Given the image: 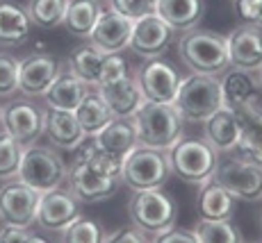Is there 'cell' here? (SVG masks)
Here are the masks:
<instances>
[{"mask_svg":"<svg viewBox=\"0 0 262 243\" xmlns=\"http://www.w3.org/2000/svg\"><path fill=\"white\" fill-rule=\"evenodd\" d=\"M178 55L189 73L219 78L221 73L230 68L226 37L219 32H212V30L194 28L185 32L178 39Z\"/></svg>","mask_w":262,"mask_h":243,"instance_id":"cell-1","label":"cell"},{"mask_svg":"<svg viewBox=\"0 0 262 243\" xmlns=\"http://www.w3.org/2000/svg\"><path fill=\"white\" fill-rule=\"evenodd\" d=\"M137 128L139 145L169 150L185 134V120L171 103H150L144 100L142 107L133 116Z\"/></svg>","mask_w":262,"mask_h":243,"instance_id":"cell-2","label":"cell"},{"mask_svg":"<svg viewBox=\"0 0 262 243\" xmlns=\"http://www.w3.org/2000/svg\"><path fill=\"white\" fill-rule=\"evenodd\" d=\"M171 175H176L185 184L201 186L212 177L219 153L201 136H183L167 150Z\"/></svg>","mask_w":262,"mask_h":243,"instance_id":"cell-3","label":"cell"},{"mask_svg":"<svg viewBox=\"0 0 262 243\" xmlns=\"http://www.w3.org/2000/svg\"><path fill=\"white\" fill-rule=\"evenodd\" d=\"M171 105L185 123H203L208 116H212L216 109L224 107L219 78L189 73L187 78H183L178 95Z\"/></svg>","mask_w":262,"mask_h":243,"instance_id":"cell-4","label":"cell"},{"mask_svg":"<svg viewBox=\"0 0 262 243\" xmlns=\"http://www.w3.org/2000/svg\"><path fill=\"white\" fill-rule=\"evenodd\" d=\"M16 177L23 184L39 191V193H46L50 189L64 186V182L69 177V164L55 148L32 143L28 148H23Z\"/></svg>","mask_w":262,"mask_h":243,"instance_id":"cell-5","label":"cell"},{"mask_svg":"<svg viewBox=\"0 0 262 243\" xmlns=\"http://www.w3.org/2000/svg\"><path fill=\"white\" fill-rule=\"evenodd\" d=\"M128 216L137 230H142L148 236H155L176 225L178 205H176L173 196L162 189L137 191L133 200L128 202Z\"/></svg>","mask_w":262,"mask_h":243,"instance_id":"cell-6","label":"cell"},{"mask_svg":"<svg viewBox=\"0 0 262 243\" xmlns=\"http://www.w3.org/2000/svg\"><path fill=\"white\" fill-rule=\"evenodd\" d=\"M171 177L167 150L158 148H146V145H137L130 155L123 159V182L128 189L137 191H150V189H162Z\"/></svg>","mask_w":262,"mask_h":243,"instance_id":"cell-7","label":"cell"},{"mask_svg":"<svg viewBox=\"0 0 262 243\" xmlns=\"http://www.w3.org/2000/svg\"><path fill=\"white\" fill-rule=\"evenodd\" d=\"M212 180H216L235 200L260 202L262 200V166L228 153L216 164Z\"/></svg>","mask_w":262,"mask_h":243,"instance_id":"cell-8","label":"cell"},{"mask_svg":"<svg viewBox=\"0 0 262 243\" xmlns=\"http://www.w3.org/2000/svg\"><path fill=\"white\" fill-rule=\"evenodd\" d=\"M135 80L139 84L144 100L150 103H173L178 95L183 75L178 73V68L169 62L167 57H148L139 64Z\"/></svg>","mask_w":262,"mask_h":243,"instance_id":"cell-9","label":"cell"},{"mask_svg":"<svg viewBox=\"0 0 262 243\" xmlns=\"http://www.w3.org/2000/svg\"><path fill=\"white\" fill-rule=\"evenodd\" d=\"M41 193L23 184L18 177L0 186V221L16 230H28L37 223V209Z\"/></svg>","mask_w":262,"mask_h":243,"instance_id":"cell-10","label":"cell"},{"mask_svg":"<svg viewBox=\"0 0 262 243\" xmlns=\"http://www.w3.org/2000/svg\"><path fill=\"white\" fill-rule=\"evenodd\" d=\"M43 111L32 100H12L0 107V128L28 148L43 134Z\"/></svg>","mask_w":262,"mask_h":243,"instance_id":"cell-11","label":"cell"},{"mask_svg":"<svg viewBox=\"0 0 262 243\" xmlns=\"http://www.w3.org/2000/svg\"><path fill=\"white\" fill-rule=\"evenodd\" d=\"M82 216V202L67 186H57L41 193L37 209V225L46 232H62Z\"/></svg>","mask_w":262,"mask_h":243,"instance_id":"cell-12","label":"cell"},{"mask_svg":"<svg viewBox=\"0 0 262 243\" xmlns=\"http://www.w3.org/2000/svg\"><path fill=\"white\" fill-rule=\"evenodd\" d=\"M67 180H69V189L78 196L80 202H87V205L112 198L119 191V186L123 184L117 177L103 175L87 161H71Z\"/></svg>","mask_w":262,"mask_h":243,"instance_id":"cell-13","label":"cell"},{"mask_svg":"<svg viewBox=\"0 0 262 243\" xmlns=\"http://www.w3.org/2000/svg\"><path fill=\"white\" fill-rule=\"evenodd\" d=\"M226 48H228L230 68L258 73L262 68V30L255 25L242 23L226 34Z\"/></svg>","mask_w":262,"mask_h":243,"instance_id":"cell-14","label":"cell"},{"mask_svg":"<svg viewBox=\"0 0 262 243\" xmlns=\"http://www.w3.org/2000/svg\"><path fill=\"white\" fill-rule=\"evenodd\" d=\"M176 32L169 28L158 14L144 16L139 21H133V34H130L128 48L142 59L160 57L167 53V48L173 43Z\"/></svg>","mask_w":262,"mask_h":243,"instance_id":"cell-15","label":"cell"},{"mask_svg":"<svg viewBox=\"0 0 262 243\" xmlns=\"http://www.w3.org/2000/svg\"><path fill=\"white\" fill-rule=\"evenodd\" d=\"M62 64L50 53H32L18 62V91L28 98H39L55 82Z\"/></svg>","mask_w":262,"mask_h":243,"instance_id":"cell-16","label":"cell"},{"mask_svg":"<svg viewBox=\"0 0 262 243\" xmlns=\"http://www.w3.org/2000/svg\"><path fill=\"white\" fill-rule=\"evenodd\" d=\"M130 34H133V21L121 16L114 9H100L98 18H96L92 32H89V43L100 48L103 53H123L130 43Z\"/></svg>","mask_w":262,"mask_h":243,"instance_id":"cell-17","label":"cell"},{"mask_svg":"<svg viewBox=\"0 0 262 243\" xmlns=\"http://www.w3.org/2000/svg\"><path fill=\"white\" fill-rule=\"evenodd\" d=\"M233 111L239 123V141L233 155L262 166V105H258L255 100V103H249Z\"/></svg>","mask_w":262,"mask_h":243,"instance_id":"cell-18","label":"cell"},{"mask_svg":"<svg viewBox=\"0 0 262 243\" xmlns=\"http://www.w3.org/2000/svg\"><path fill=\"white\" fill-rule=\"evenodd\" d=\"M94 143H96V148L103 150V153L125 159V155H130L139 145L137 128H135L133 116H128V118L114 116V118L94 136Z\"/></svg>","mask_w":262,"mask_h":243,"instance_id":"cell-19","label":"cell"},{"mask_svg":"<svg viewBox=\"0 0 262 243\" xmlns=\"http://www.w3.org/2000/svg\"><path fill=\"white\" fill-rule=\"evenodd\" d=\"M43 134L48 136V141L55 148L62 150H75L87 139L82 128L78 125V118H75L73 111L53 107L43 111Z\"/></svg>","mask_w":262,"mask_h":243,"instance_id":"cell-20","label":"cell"},{"mask_svg":"<svg viewBox=\"0 0 262 243\" xmlns=\"http://www.w3.org/2000/svg\"><path fill=\"white\" fill-rule=\"evenodd\" d=\"M89 91H92V87H87V84L69 68V64H62L55 82L50 84L48 91L43 93V100H46V105L53 109L73 111Z\"/></svg>","mask_w":262,"mask_h":243,"instance_id":"cell-21","label":"cell"},{"mask_svg":"<svg viewBox=\"0 0 262 243\" xmlns=\"http://www.w3.org/2000/svg\"><path fill=\"white\" fill-rule=\"evenodd\" d=\"M203 139L216 150V153H233L239 141V123L233 109L221 107L212 116L203 120Z\"/></svg>","mask_w":262,"mask_h":243,"instance_id":"cell-22","label":"cell"},{"mask_svg":"<svg viewBox=\"0 0 262 243\" xmlns=\"http://www.w3.org/2000/svg\"><path fill=\"white\" fill-rule=\"evenodd\" d=\"M158 14L176 34L199 28L205 16V0H158Z\"/></svg>","mask_w":262,"mask_h":243,"instance_id":"cell-23","label":"cell"},{"mask_svg":"<svg viewBox=\"0 0 262 243\" xmlns=\"http://www.w3.org/2000/svg\"><path fill=\"white\" fill-rule=\"evenodd\" d=\"M235 209H237V200L233 193L224 189L216 180L210 177L208 182H203L199 189V198H196V211L199 218L205 221H226L233 218Z\"/></svg>","mask_w":262,"mask_h":243,"instance_id":"cell-24","label":"cell"},{"mask_svg":"<svg viewBox=\"0 0 262 243\" xmlns=\"http://www.w3.org/2000/svg\"><path fill=\"white\" fill-rule=\"evenodd\" d=\"M98 93L103 95V100L107 103V107L112 109V114L121 116V118L135 116V111L142 107V103H144V95H142V91H139V84L133 73L114 84L98 87Z\"/></svg>","mask_w":262,"mask_h":243,"instance_id":"cell-25","label":"cell"},{"mask_svg":"<svg viewBox=\"0 0 262 243\" xmlns=\"http://www.w3.org/2000/svg\"><path fill=\"white\" fill-rule=\"evenodd\" d=\"M30 30L32 23L25 7L12 0H0V48H18L28 43Z\"/></svg>","mask_w":262,"mask_h":243,"instance_id":"cell-26","label":"cell"},{"mask_svg":"<svg viewBox=\"0 0 262 243\" xmlns=\"http://www.w3.org/2000/svg\"><path fill=\"white\" fill-rule=\"evenodd\" d=\"M219 87H221V103L228 109H237L249 103H255L258 84H255L253 73L228 68L226 73L219 75Z\"/></svg>","mask_w":262,"mask_h":243,"instance_id":"cell-27","label":"cell"},{"mask_svg":"<svg viewBox=\"0 0 262 243\" xmlns=\"http://www.w3.org/2000/svg\"><path fill=\"white\" fill-rule=\"evenodd\" d=\"M75 118H78V125L82 128L84 136H96L110 120L114 118L112 109L107 107V103L103 100V95L98 93V89H92L82 100L80 105L73 109Z\"/></svg>","mask_w":262,"mask_h":243,"instance_id":"cell-28","label":"cell"},{"mask_svg":"<svg viewBox=\"0 0 262 243\" xmlns=\"http://www.w3.org/2000/svg\"><path fill=\"white\" fill-rule=\"evenodd\" d=\"M105 55L100 48H96L94 43H82L69 55V68L82 80L87 87L96 89L98 87V80H100V68H103L105 62Z\"/></svg>","mask_w":262,"mask_h":243,"instance_id":"cell-29","label":"cell"},{"mask_svg":"<svg viewBox=\"0 0 262 243\" xmlns=\"http://www.w3.org/2000/svg\"><path fill=\"white\" fill-rule=\"evenodd\" d=\"M100 3L98 0H69L67 14H64V28L69 30V34L80 39H87L92 32L96 18L100 14Z\"/></svg>","mask_w":262,"mask_h":243,"instance_id":"cell-30","label":"cell"},{"mask_svg":"<svg viewBox=\"0 0 262 243\" xmlns=\"http://www.w3.org/2000/svg\"><path fill=\"white\" fill-rule=\"evenodd\" d=\"M69 0H30L25 12L30 16V23L41 30H53L64 23Z\"/></svg>","mask_w":262,"mask_h":243,"instance_id":"cell-31","label":"cell"},{"mask_svg":"<svg viewBox=\"0 0 262 243\" xmlns=\"http://www.w3.org/2000/svg\"><path fill=\"white\" fill-rule=\"evenodd\" d=\"M194 232L201 243H244L242 230L230 218H226V221L199 218Z\"/></svg>","mask_w":262,"mask_h":243,"instance_id":"cell-32","label":"cell"},{"mask_svg":"<svg viewBox=\"0 0 262 243\" xmlns=\"http://www.w3.org/2000/svg\"><path fill=\"white\" fill-rule=\"evenodd\" d=\"M59 234H62V243H105L103 225L94 218H84V216H78Z\"/></svg>","mask_w":262,"mask_h":243,"instance_id":"cell-33","label":"cell"},{"mask_svg":"<svg viewBox=\"0 0 262 243\" xmlns=\"http://www.w3.org/2000/svg\"><path fill=\"white\" fill-rule=\"evenodd\" d=\"M21 157H23V145L0 128V180L16 177L18 166H21Z\"/></svg>","mask_w":262,"mask_h":243,"instance_id":"cell-34","label":"cell"},{"mask_svg":"<svg viewBox=\"0 0 262 243\" xmlns=\"http://www.w3.org/2000/svg\"><path fill=\"white\" fill-rule=\"evenodd\" d=\"M110 9L119 12L121 16L130 18V21H139L144 16L158 12V0H107Z\"/></svg>","mask_w":262,"mask_h":243,"instance_id":"cell-35","label":"cell"},{"mask_svg":"<svg viewBox=\"0 0 262 243\" xmlns=\"http://www.w3.org/2000/svg\"><path fill=\"white\" fill-rule=\"evenodd\" d=\"M18 91V59L0 53V98H9Z\"/></svg>","mask_w":262,"mask_h":243,"instance_id":"cell-36","label":"cell"},{"mask_svg":"<svg viewBox=\"0 0 262 243\" xmlns=\"http://www.w3.org/2000/svg\"><path fill=\"white\" fill-rule=\"evenodd\" d=\"M130 75V66L125 62V57L121 53H112V55H105V62L103 68H100V80H98V87H105V84H114L119 80L128 78ZM96 87V89H98Z\"/></svg>","mask_w":262,"mask_h":243,"instance_id":"cell-37","label":"cell"},{"mask_svg":"<svg viewBox=\"0 0 262 243\" xmlns=\"http://www.w3.org/2000/svg\"><path fill=\"white\" fill-rule=\"evenodd\" d=\"M87 164H92L94 168L100 171L103 175L117 177V180H121V175H123V159H121V157L103 153V150H98V148H94V153L89 155Z\"/></svg>","mask_w":262,"mask_h":243,"instance_id":"cell-38","label":"cell"},{"mask_svg":"<svg viewBox=\"0 0 262 243\" xmlns=\"http://www.w3.org/2000/svg\"><path fill=\"white\" fill-rule=\"evenodd\" d=\"M233 3L235 14L242 21L262 30V0H233Z\"/></svg>","mask_w":262,"mask_h":243,"instance_id":"cell-39","label":"cell"},{"mask_svg":"<svg viewBox=\"0 0 262 243\" xmlns=\"http://www.w3.org/2000/svg\"><path fill=\"white\" fill-rule=\"evenodd\" d=\"M150 243H201V241H199V236H196L194 230L171 225L169 230H164V232H160V234H155Z\"/></svg>","mask_w":262,"mask_h":243,"instance_id":"cell-40","label":"cell"},{"mask_svg":"<svg viewBox=\"0 0 262 243\" xmlns=\"http://www.w3.org/2000/svg\"><path fill=\"white\" fill-rule=\"evenodd\" d=\"M105 243H150L148 234H144L137 227H119V230L105 234Z\"/></svg>","mask_w":262,"mask_h":243,"instance_id":"cell-41","label":"cell"},{"mask_svg":"<svg viewBox=\"0 0 262 243\" xmlns=\"http://www.w3.org/2000/svg\"><path fill=\"white\" fill-rule=\"evenodd\" d=\"M28 236V230H16V227L5 225L0 230V243H23Z\"/></svg>","mask_w":262,"mask_h":243,"instance_id":"cell-42","label":"cell"},{"mask_svg":"<svg viewBox=\"0 0 262 243\" xmlns=\"http://www.w3.org/2000/svg\"><path fill=\"white\" fill-rule=\"evenodd\" d=\"M23 243H48L46 239H43V236H34V234H28L25 236V241Z\"/></svg>","mask_w":262,"mask_h":243,"instance_id":"cell-43","label":"cell"},{"mask_svg":"<svg viewBox=\"0 0 262 243\" xmlns=\"http://www.w3.org/2000/svg\"><path fill=\"white\" fill-rule=\"evenodd\" d=\"M253 78H255V84H258V91H262V68L258 73H253Z\"/></svg>","mask_w":262,"mask_h":243,"instance_id":"cell-44","label":"cell"},{"mask_svg":"<svg viewBox=\"0 0 262 243\" xmlns=\"http://www.w3.org/2000/svg\"><path fill=\"white\" fill-rule=\"evenodd\" d=\"M260 227H262V211H260Z\"/></svg>","mask_w":262,"mask_h":243,"instance_id":"cell-45","label":"cell"},{"mask_svg":"<svg viewBox=\"0 0 262 243\" xmlns=\"http://www.w3.org/2000/svg\"><path fill=\"white\" fill-rule=\"evenodd\" d=\"M251 243H262V241H251Z\"/></svg>","mask_w":262,"mask_h":243,"instance_id":"cell-46","label":"cell"},{"mask_svg":"<svg viewBox=\"0 0 262 243\" xmlns=\"http://www.w3.org/2000/svg\"><path fill=\"white\" fill-rule=\"evenodd\" d=\"M98 3H103V0H98Z\"/></svg>","mask_w":262,"mask_h":243,"instance_id":"cell-47","label":"cell"}]
</instances>
